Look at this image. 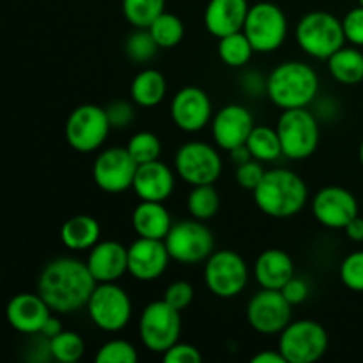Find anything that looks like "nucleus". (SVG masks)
<instances>
[{"label": "nucleus", "instance_id": "nucleus-30", "mask_svg": "<svg viewBox=\"0 0 363 363\" xmlns=\"http://www.w3.org/2000/svg\"><path fill=\"white\" fill-rule=\"evenodd\" d=\"M254 53V46L243 30L218 39V57L225 66L236 67V69L247 66Z\"/></svg>", "mask_w": 363, "mask_h": 363}, {"label": "nucleus", "instance_id": "nucleus-48", "mask_svg": "<svg viewBox=\"0 0 363 363\" xmlns=\"http://www.w3.org/2000/svg\"><path fill=\"white\" fill-rule=\"evenodd\" d=\"M252 363H287L279 350H264L252 357Z\"/></svg>", "mask_w": 363, "mask_h": 363}, {"label": "nucleus", "instance_id": "nucleus-12", "mask_svg": "<svg viewBox=\"0 0 363 363\" xmlns=\"http://www.w3.org/2000/svg\"><path fill=\"white\" fill-rule=\"evenodd\" d=\"M243 32L250 39L255 53L277 52L287 38V16L282 7L273 2L250 6Z\"/></svg>", "mask_w": 363, "mask_h": 363}, {"label": "nucleus", "instance_id": "nucleus-37", "mask_svg": "<svg viewBox=\"0 0 363 363\" xmlns=\"http://www.w3.org/2000/svg\"><path fill=\"white\" fill-rule=\"evenodd\" d=\"M98 363H135L138 362V351L124 339H112L103 344L96 353Z\"/></svg>", "mask_w": 363, "mask_h": 363}, {"label": "nucleus", "instance_id": "nucleus-29", "mask_svg": "<svg viewBox=\"0 0 363 363\" xmlns=\"http://www.w3.org/2000/svg\"><path fill=\"white\" fill-rule=\"evenodd\" d=\"M247 147L250 149L252 156L262 163L277 162L280 156H284L282 142H280L277 128L262 126V124L261 126L255 124L247 140Z\"/></svg>", "mask_w": 363, "mask_h": 363}, {"label": "nucleus", "instance_id": "nucleus-25", "mask_svg": "<svg viewBox=\"0 0 363 363\" xmlns=\"http://www.w3.org/2000/svg\"><path fill=\"white\" fill-rule=\"evenodd\" d=\"M172 223V216L163 202L140 201L131 213V225L138 238L165 240Z\"/></svg>", "mask_w": 363, "mask_h": 363}, {"label": "nucleus", "instance_id": "nucleus-15", "mask_svg": "<svg viewBox=\"0 0 363 363\" xmlns=\"http://www.w3.org/2000/svg\"><path fill=\"white\" fill-rule=\"evenodd\" d=\"M138 163L128 147H108L99 152L92 165L94 184L105 194H123L133 186Z\"/></svg>", "mask_w": 363, "mask_h": 363}, {"label": "nucleus", "instance_id": "nucleus-46", "mask_svg": "<svg viewBox=\"0 0 363 363\" xmlns=\"http://www.w3.org/2000/svg\"><path fill=\"white\" fill-rule=\"evenodd\" d=\"M53 314H55V312H53ZM53 314L50 315L48 321L45 323L43 330H41V332H39V337H41V339H45V340L53 339V337H57L64 330V326H62V323H60V319L57 318V315H53Z\"/></svg>", "mask_w": 363, "mask_h": 363}, {"label": "nucleus", "instance_id": "nucleus-1", "mask_svg": "<svg viewBox=\"0 0 363 363\" xmlns=\"http://www.w3.org/2000/svg\"><path fill=\"white\" fill-rule=\"evenodd\" d=\"M98 286L87 262L77 257H57L46 262L38 279V293L55 314H71L87 307Z\"/></svg>", "mask_w": 363, "mask_h": 363}, {"label": "nucleus", "instance_id": "nucleus-8", "mask_svg": "<svg viewBox=\"0 0 363 363\" xmlns=\"http://www.w3.org/2000/svg\"><path fill=\"white\" fill-rule=\"evenodd\" d=\"M92 325L103 332L116 333L126 328L133 315L131 298L117 282L98 284L87 301Z\"/></svg>", "mask_w": 363, "mask_h": 363}, {"label": "nucleus", "instance_id": "nucleus-20", "mask_svg": "<svg viewBox=\"0 0 363 363\" xmlns=\"http://www.w3.org/2000/svg\"><path fill=\"white\" fill-rule=\"evenodd\" d=\"M53 311L39 293L14 294L6 308V319L21 335H39Z\"/></svg>", "mask_w": 363, "mask_h": 363}, {"label": "nucleus", "instance_id": "nucleus-5", "mask_svg": "<svg viewBox=\"0 0 363 363\" xmlns=\"http://www.w3.org/2000/svg\"><path fill=\"white\" fill-rule=\"evenodd\" d=\"M277 131L286 158L301 162L311 158L318 151L319 138H321L319 121L307 106L282 110L277 121Z\"/></svg>", "mask_w": 363, "mask_h": 363}, {"label": "nucleus", "instance_id": "nucleus-24", "mask_svg": "<svg viewBox=\"0 0 363 363\" xmlns=\"http://www.w3.org/2000/svg\"><path fill=\"white\" fill-rule=\"evenodd\" d=\"M255 280L264 289L280 291L296 273L294 262L287 252L280 248H268L261 252L254 266Z\"/></svg>", "mask_w": 363, "mask_h": 363}, {"label": "nucleus", "instance_id": "nucleus-39", "mask_svg": "<svg viewBox=\"0 0 363 363\" xmlns=\"http://www.w3.org/2000/svg\"><path fill=\"white\" fill-rule=\"evenodd\" d=\"M194 287H191V284L186 282V280H176V282H172L170 286H167L165 293H163V300L181 312L186 311V308L190 307L191 301H194Z\"/></svg>", "mask_w": 363, "mask_h": 363}, {"label": "nucleus", "instance_id": "nucleus-35", "mask_svg": "<svg viewBox=\"0 0 363 363\" xmlns=\"http://www.w3.org/2000/svg\"><path fill=\"white\" fill-rule=\"evenodd\" d=\"M126 147L138 165L155 162V160H160V156H162V140L152 131H137L128 140Z\"/></svg>", "mask_w": 363, "mask_h": 363}, {"label": "nucleus", "instance_id": "nucleus-16", "mask_svg": "<svg viewBox=\"0 0 363 363\" xmlns=\"http://www.w3.org/2000/svg\"><path fill=\"white\" fill-rule=\"evenodd\" d=\"M170 117L181 131L197 133L213 121L211 98L195 85L179 89L170 103Z\"/></svg>", "mask_w": 363, "mask_h": 363}, {"label": "nucleus", "instance_id": "nucleus-44", "mask_svg": "<svg viewBox=\"0 0 363 363\" xmlns=\"http://www.w3.org/2000/svg\"><path fill=\"white\" fill-rule=\"evenodd\" d=\"M280 291H282V294L286 296V300L289 301L293 307L294 305L303 303V301L308 298V294H311V287H308V284L296 275H294L293 279H291L289 282H287Z\"/></svg>", "mask_w": 363, "mask_h": 363}, {"label": "nucleus", "instance_id": "nucleus-11", "mask_svg": "<svg viewBox=\"0 0 363 363\" xmlns=\"http://www.w3.org/2000/svg\"><path fill=\"white\" fill-rule=\"evenodd\" d=\"M248 264L238 252L215 250L204 264V282L209 293L230 300L240 296L248 284Z\"/></svg>", "mask_w": 363, "mask_h": 363}, {"label": "nucleus", "instance_id": "nucleus-50", "mask_svg": "<svg viewBox=\"0 0 363 363\" xmlns=\"http://www.w3.org/2000/svg\"><path fill=\"white\" fill-rule=\"evenodd\" d=\"M360 163L363 167V140H362V145H360Z\"/></svg>", "mask_w": 363, "mask_h": 363}, {"label": "nucleus", "instance_id": "nucleus-38", "mask_svg": "<svg viewBox=\"0 0 363 363\" xmlns=\"http://www.w3.org/2000/svg\"><path fill=\"white\" fill-rule=\"evenodd\" d=\"M340 282L353 293H363V250L353 252L342 261L339 269Z\"/></svg>", "mask_w": 363, "mask_h": 363}, {"label": "nucleus", "instance_id": "nucleus-4", "mask_svg": "<svg viewBox=\"0 0 363 363\" xmlns=\"http://www.w3.org/2000/svg\"><path fill=\"white\" fill-rule=\"evenodd\" d=\"M346 41L342 20L326 11H311L296 25L298 46L318 60H328Z\"/></svg>", "mask_w": 363, "mask_h": 363}, {"label": "nucleus", "instance_id": "nucleus-22", "mask_svg": "<svg viewBox=\"0 0 363 363\" xmlns=\"http://www.w3.org/2000/svg\"><path fill=\"white\" fill-rule=\"evenodd\" d=\"M176 188V176L167 163L155 162L138 165L131 190L140 201L165 202Z\"/></svg>", "mask_w": 363, "mask_h": 363}, {"label": "nucleus", "instance_id": "nucleus-2", "mask_svg": "<svg viewBox=\"0 0 363 363\" xmlns=\"http://www.w3.org/2000/svg\"><path fill=\"white\" fill-rule=\"evenodd\" d=\"M255 206L272 218H291L303 211L308 201L307 183L289 169H269L254 191Z\"/></svg>", "mask_w": 363, "mask_h": 363}, {"label": "nucleus", "instance_id": "nucleus-13", "mask_svg": "<svg viewBox=\"0 0 363 363\" xmlns=\"http://www.w3.org/2000/svg\"><path fill=\"white\" fill-rule=\"evenodd\" d=\"M176 172L191 186L215 184L222 176L223 162L220 152L206 142L191 140L181 145L174 158Z\"/></svg>", "mask_w": 363, "mask_h": 363}, {"label": "nucleus", "instance_id": "nucleus-45", "mask_svg": "<svg viewBox=\"0 0 363 363\" xmlns=\"http://www.w3.org/2000/svg\"><path fill=\"white\" fill-rule=\"evenodd\" d=\"M241 87L248 96H262L266 94V87H268V77L264 78L257 71H248L243 74Z\"/></svg>", "mask_w": 363, "mask_h": 363}, {"label": "nucleus", "instance_id": "nucleus-21", "mask_svg": "<svg viewBox=\"0 0 363 363\" xmlns=\"http://www.w3.org/2000/svg\"><path fill=\"white\" fill-rule=\"evenodd\" d=\"M85 262L98 284L117 282L128 273V247L113 240L99 241L89 250Z\"/></svg>", "mask_w": 363, "mask_h": 363}, {"label": "nucleus", "instance_id": "nucleus-32", "mask_svg": "<svg viewBox=\"0 0 363 363\" xmlns=\"http://www.w3.org/2000/svg\"><path fill=\"white\" fill-rule=\"evenodd\" d=\"M149 32L155 38L160 48H174L179 45L184 38V23L179 16L163 11L158 18L151 23Z\"/></svg>", "mask_w": 363, "mask_h": 363}, {"label": "nucleus", "instance_id": "nucleus-49", "mask_svg": "<svg viewBox=\"0 0 363 363\" xmlns=\"http://www.w3.org/2000/svg\"><path fill=\"white\" fill-rule=\"evenodd\" d=\"M229 152H230V160H233V163L236 167L241 165V163L250 162V160L254 158V156H252V152H250V149L247 147V144L240 145V147L233 149V151H229Z\"/></svg>", "mask_w": 363, "mask_h": 363}, {"label": "nucleus", "instance_id": "nucleus-41", "mask_svg": "<svg viewBox=\"0 0 363 363\" xmlns=\"http://www.w3.org/2000/svg\"><path fill=\"white\" fill-rule=\"evenodd\" d=\"M342 27H344V34H346L347 43L362 48L363 46V7L362 6L347 11L346 16L342 18Z\"/></svg>", "mask_w": 363, "mask_h": 363}, {"label": "nucleus", "instance_id": "nucleus-28", "mask_svg": "<svg viewBox=\"0 0 363 363\" xmlns=\"http://www.w3.org/2000/svg\"><path fill=\"white\" fill-rule=\"evenodd\" d=\"M328 71L342 85H358L363 82V52L358 46H342L328 59Z\"/></svg>", "mask_w": 363, "mask_h": 363}, {"label": "nucleus", "instance_id": "nucleus-51", "mask_svg": "<svg viewBox=\"0 0 363 363\" xmlns=\"http://www.w3.org/2000/svg\"><path fill=\"white\" fill-rule=\"evenodd\" d=\"M358 6L363 7V0H358Z\"/></svg>", "mask_w": 363, "mask_h": 363}, {"label": "nucleus", "instance_id": "nucleus-36", "mask_svg": "<svg viewBox=\"0 0 363 363\" xmlns=\"http://www.w3.org/2000/svg\"><path fill=\"white\" fill-rule=\"evenodd\" d=\"M158 50L160 46L156 45L149 28H137L126 39V45H124V52H126L128 59L137 64H145L152 60L158 55Z\"/></svg>", "mask_w": 363, "mask_h": 363}, {"label": "nucleus", "instance_id": "nucleus-14", "mask_svg": "<svg viewBox=\"0 0 363 363\" xmlns=\"http://www.w3.org/2000/svg\"><path fill=\"white\" fill-rule=\"evenodd\" d=\"M293 318V305L282 291L264 289L250 298L247 305V321L261 335H280Z\"/></svg>", "mask_w": 363, "mask_h": 363}, {"label": "nucleus", "instance_id": "nucleus-19", "mask_svg": "<svg viewBox=\"0 0 363 363\" xmlns=\"http://www.w3.org/2000/svg\"><path fill=\"white\" fill-rule=\"evenodd\" d=\"M254 128L255 123L250 110L236 105V103L220 108L211 121L215 144L223 151H233V149L247 144Z\"/></svg>", "mask_w": 363, "mask_h": 363}, {"label": "nucleus", "instance_id": "nucleus-3", "mask_svg": "<svg viewBox=\"0 0 363 363\" xmlns=\"http://www.w3.org/2000/svg\"><path fill=\"white\" fill-rule=\"evenodd\" d=\"M319 92V77L312 66L301 60H286L268 74L266 96L279 108H303Z\"/></svg>", "mask_w": 363, "mask_h": 363}, {"label": "nucleus", "instance_id": "nucleus-10", "mask_svg": "<svg viewBox=\"0 0 363 363\" xmlns=\"http://www.w3.org/2000/svg\"><path fill=\"white\" fill-rule=\"evenodd\" d=\"M170 259L181 264H199L215 252L213 230L202 220H181L172 223L165 240Z\"/></svg>", "mask_w": 363, "mask_h": 363}, {"label": "nucleus", "instance_id": "nucleus-34", "mask_svg": "<svg viewBox=\"0 0 363 363\" xmlns=\"http://www.w3.org/2000/svg\"><path fill=\"white\" fill-rule=\"evenodd\" d=\"M85 353V340L71 330H62L57 337L50 339V354L53 360L62 363H74Z\"/></svg>", "mask_w": 363, "mask_h": 363}, {"label": "nucleus", "instance_id": "nucleus-31", "mask_svg": "<svg viewBox=\"0 0 363 363\" xmlns=\"http://www.w3.org/2000/svg\"><path fill=\"white\" fill-rule=\"evenodd\" d=\"M186 206L194 218L202 220V222L211 220L220 209V195L215 184H199V186L191 188L186 199Z\"/></svg>", "mask_w": 363, "mask_h": 363}, {"label": "nucleus", "instance_id": "nucleus-40", "mask_svg": "<svg viewBox=\"0 0 363 363\" xmlns=\"http://www.w3.org/2000/svg\"><path fill=\"white\" fill-rule=\"evenodd\" d=\"M264 174L266 170L264 167H262V162L252 158L250 162L241 163V165L236 167V183L240 184L241 188H245V190L254 191L255 188L259 186V183L262 181Z\"/></svg>", "mask_w": 363, "mask_h": 363}, {"label": "nucleus", "instance_id": "nucleus-6", "mask_svg": "<svg viewBox=\"0 0 363 363\" xmlns=\"http://www.w3.org/2000/svg\"><path fill=\"white\" fill-rule=\"evenodd\" d=\"M181 311L174 308L165 300L151 301L142 311L138 319V335L145 350L163 354L176 342H179Z\"/></svg>", "mask_w": 363, "mask_h": 363}, {"label": "nucleus", "instance_id": "nucleus-18", "mask_svg": "<svg viewBox=\"0 0 363 363\" xmlns=\"http://www.w3.org/2000/svg\"><path fill=\"white\" fill-rule=\"evenodd\" d=\"M170 261L163 240L138 238L128 247V273L138 282H155L167 272Z\"/></svg>", "mask_w": 363, "mask_h": 363}, {"label": "nucleus", "instance_id": "nucleus-17", "mask_svg": "<svg viewBox=\"0 0 363 363\" xmlns=\"http://www.w3.org/2000/svg\"><path fill=\"white\" fill-rule=\"evenodd\" d=\"M312 213L326 229L344 230L358 216V201L346 188L325 186L312 199Z\"/></svg>", "mask_w": 363, "mask_h": 363}, {"label": "nucleus", "instance_id": "nucleus-23", "mask_svg": "<svg viewBox=\"0 0 363 363\" xmlns=\"http://www.w3.org/2000/svg\"><path fill=\"white\" fill-rule=\"evenodd\" d=\"M248 9V0H209L204 11L206 28L218 39L243 30Z\"/></svg>", "mask_w": 363, "mask_h": 363}, {"label": "nucleus", "instance_id": "nucleus-43", "mask_svg": "<svg viewBox=\"0 0 363 363\" xmlns=\"http://www.w3.org/2000/svg\"><path fill=\"white\" fill-rule=\"evenodd\" d=\"M167 363H199L202 362V354L194 344L176 342L169 351L162 354Z\"/></svg>", "mask_w": 363, "mask_h": 363}, {"label": "nucleus", "instance_id": "nucleus-27", "mask_svg": "<svg viewBox=\"0 0 363 363\" xmlns=\"http://www.w3.org/2000/svg\"><path fill=\"white\" fill-rule=\"evenodd\" d=\"M131 101L142 108H152L160 105L167 96V80L158 69L147 67L135 74L130 85Z\"/></svg>", "mask_w": 363, "mask_h": 363}, {"label": "nucleus", "instance_id": "nucleus-42", "mask_svg": "<svg viewBox=\"0 0 363 363\" xmlns=\"http://www.w3.org/2000/svg\"><path fill=\"white\" fill-rule=\"evenodd\" d=\"M106 116H108V121L113 130H124L135 119L133 105L128 101H123V99H116V101H112L106 106Z\"/></svg>", "mask_w": 363, "mask_h": 363}, {"label": "nucleus", "instance_id": "nucleus-7", "mask_svg": "<svg viewBox=\"0 0 363 363\" xmlns=\"http://www.w3.org/2000/svg\"><path fill=\"white\" fill-rule=\"evenodd\" d=\"M330 337L325 326L312 319L291 321L279 337V351L287 363H314L328 351Z\"/></svg>", "mask_w": 363, "mask_h": 363}, {"label": "nucleus", "instance_id": "nucleus-33", "mask_svg": "<svg viewBox=\"0 0 363 363\" xmlns=\"http://www.w3.org/2000/svg\"><path fill=\"white\" fill-rule=\"evenodd\" d=\"M165 11V0H123V14L135 28H149Z\"/></svg>", "mask_w": 363, "mask_h": 363}, {"label": "nucleus", "instance_id": "nucleus-26", "mask_svg": "<svg viewBox=\"0 0 363 363\" xmlns=\"http://www.w3.org/2000/svg\"><path fill=\"white\" fill-rule=\"evenodd\" d=\"M101 238V225L91 215H77L67 218L60 227V241L73 252L91 250Z\"/></svg>", "mask_w": 363, "mask_h": 363}, {"label": "nucleus", "instance_id": "nucleus-47", "mask_svg": "<svg viewBox=\"0 0 363 363\" xmlns=\"http://www.w3.org/2000/svg\"><path fill=\"white\" fill-rule=\"evenodd\" d=\"M344 233H346V236L350 238L351 241H354V243H363V218L360 215L357 216L354 220H351L350 223H347V227L344 229Z\"/></svg>", "mask_w": 363, "mask_h": 363}, {"label": "nucleus", "instance_id": "nucleus-9", "mask_svg": "<svg viewBox=\"0 0 363 363\" xmlns=\"http://www.w3.org/2000/svg\"><path fill=\"white\" fill-rule=\"evenodd\" d=\"M112 124H110L106 108L92 103L77 106L67 116L66 126H64V137L71 149L77 152H94L105 144L108 138Z\"/></svg>", "mask_w": 363, "mask_h": 363}]
</instances>
